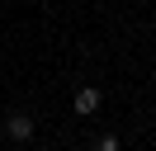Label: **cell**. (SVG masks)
Here are the masks:
<instances>
[{
	"label": "cell",
	"instance_id": "3",
	"mask_svg": "<svg viewBox=\"0 0 156 151\" xmlns=\"http://www.w3.org/2000/svg\"><path fill=\"white\" fill-rule=\"evenodd\" d=\"M95 151H118V137H99V146Z\"/></svg>",
	"mask_w": 156,
	"mask_h": 151
},
{
	"label": "cell",
	"instance_id": "1",
	"mask_svg": "<svg viewBox=\"0 0 156 151\" xmlns=\"http://www.w3.org/2000/svg\"><path fill=\"white\" fill-rule=\"evenodd\" d=\"M5 132H10L14 142H29L33 137V118L29 113H10V118H5Z\"/></svg>",
	"mask_w": 156,
	"mask_h": 151
},
{
	"label": "cell",
	"instance_id": "2",
	"mask_svg": "<svg viewBox=\"0 0 156 151\" xmlns=\"http://www.w3.org/2000/svg\"><path fill=\"white\" fill-rule=\"evenodd\" d=\"M95 109H99V90H95V85L76 90V113H95Z\"/></svg>",
	"mask_w": 156,
	"mask_h": 151
}]
</instances>
